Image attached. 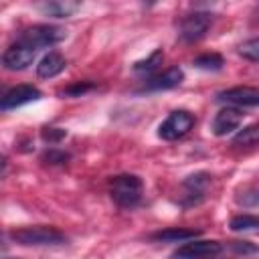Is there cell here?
Here are the masks:
<instances>
[{
    "instance_id": "obj_1",
    "label": "cell",
    "mask_w": 259,
    "mask_h": 259,
    "mask_svg": "<svg viewBox=\"0 0 259 259\" xmlns=\"http://www.w3.org/2000/svg\"><path fill=\"white\" fill-rule=\"evenodd\" d=\"M144 194V182L136 174H117L109 180V196L121 208H134Z\"/></svg>"
},
{
    "instance_id": "obj_2",
    "label": "cell",
    "mask_w": 259,
    "mask_h": 259,
    "mask_svg": "<svg viewBox=\"0 0 259 259\" xmlns=\"http://www.w3.org/2000/svg\"><path fill=\"white\" fill-rule=\"evenodd\" d=\"M10 237L14 243L24 245V247H42V245H61L67 241V237L55 229V227H47V225H34V227H22V229H14L10 231Z\"/></svg>"
},
{
    "instance_id": "obj_3",
    "label": "cell",
    "mask_w": 259,
    "mask_h": 259,
    "mask_svg": "<svg viewBox=\"0 0 259 259\" xmlns=\"http://www.w3.org/2000/svg\"><path fill=\"white\" fill-rule=\"evenodd\" d=\"M67 36V32L59 26H51V24H34L26 30L20 32L18 40L32 47V49H40V47H51L61 42Z\"/></svg>"
},
{
    "instance_id": "obj_4",
    "label": "cell",
    "mask_w": 259,
    "mask_h": 259,
    "mask_svg": "<svg viewBox=\"0 0 259 259\" xmlns=\"http://www.w3.org/2000/svg\"><path fill=\"white\" fill-rule=\"evenodd\" d=\"M194 125V115L184 111V109H178V111H172L158 127V136L162 140H178L182 136H186Z\"/></svg>"
},
{
    "instance_id": "obj_5",
    "label": "cell",
    "mask_w": 259,
    "mask_h": 259,
    "mask_svg": "<svg viewBox=\"0 0 259 259\" xmlns=\"http://www.w3.org/2000/svg\"><path fill=\"white\" fill-rule=\"evenodd\" d=\"M212 24V16L208 12H192L180 20V38L186 42H194L206 34V30Z\"/></svg>"
},
{
    "instance_id": "obj_6",
    "label": "cell",
    "mask_w": 259,
    "mask_h": 259,
    "mask_svg": "<svg viewBox=\"0 0 259 259\" xmlns=\"http://www.w3.org/2000/svg\"><path fill=\"white\" fill-rule=\"evenodd\" d=\"M223 245L219 241H186L178 247L172 259H214L221 253Z\"/></svg>"
},
{
    "instance_id": "obj_7",
    "label": "cell",
    "mask_w": 259,
    "mask_h": 259,
    "mask_svg": "<svg viewBox=\"0 0 259 259\" xmlns=\"http://www.w3.org/2000/svg\"><path fill=\"white\" fill-rule=\"evenodd\" d=\"M34 55H36V49L16 40L14 45H10L4 55H2V65L8 69V71H22L26 69L32 61H34Z\"/></svg>"
},
{
    "instance_id": "obj_8",
    "label": "cell",
    "mask_w": 259,
    "mask_h": 259,
    "mask_svg": "<svg viewBox=\"0 0 259 259\" xmlns=\"http://www.w3.org/2000/svg\"><path fill=\"white\" fill-rule=\"evenodd\" d=\"M36 99H40V91L36 87H32V85H16V87H12V89H8L4 93V97L0 101V107L4 111H8V109H16V107H20L24 103L36 101Z\"/></svg>"
},
{
    "instance_id": "obj_9",
    "label": "cell",
    "mask_w": 259,
    "mask_h": 259,
    "mask_svg": "<svg viewBox=\"0 0 259 259\" xmlns=\"http://www.w3.org/2000/svg\"><path fill=\"white\" fill-rule=\"evenodd\" d=\"M219 99L225 103H233V105L255 107V105H259V87H251V85L231 87L227 91H221Z\"/></svg>"
},
{
    "instance_id": "obj_10",
    "label": "cell",
    "mask_w": 259,
    "mask_h": 259,
    "mask_svg": "<svg viewBox=\"0 0 259 259\" xmlns=\"http://www.w3.org/2000/svg\"><path fill=\"white\" fill-rule=\"evenodd\" d=\"M182 79H184L182 69L170 67V69H166L164 73H156V75L148 77L146 83H144V89H148V91H166V89H174V87H178V85L182 83Z\"/></svg>"
},
{
    "instance_id": "obj_11",
    "label": "cell",
    "mask_w": 259,
    "mask_h": 259,
    "mask_svg": "<svg viewBox=\"0 0 259 259\" xmlns=\"http://www.w3.org/2000/svg\"><path fill=\"white\" fill-rule=\"evenodd\" d=\"M243 121V113L237 107H225L221 109L212 119V134L214 136H227L235 132Z\"/></svg>"
},
{
    "instance_id": "obj_12",
    "label": "cell",
    "mask_w": 259,
    "mask_h": 259,
    "mask_svg": "<svg viewBox=\"0 0 259 259\" xmlns=\"http://www.w3.org/2000/svg\"><path fill=\"white\" fill-rule=\"evenodd\" d=\"M210 184V178L208 174H194V176H188L184 180V204L186 206H192V204H198L202 198H204V192Z\"/></svg>"
},
{
    "instance_id": "obj_13",
    "label": "cell",
    "mask_w": 259,
    "mask_h": 259,
    "mask_svg": "<svg viewBox=\"0 0 259 259\" xmlns=\"http://www.w3.org/2000/svg\"><path fill=\"white\" fill-rule=\"evenodd\" d=\"M65 67H67L65 57H63L61 53H57V51H51V53H47V55L40 59V63L36 65V75H38L40 79H51V77H57L59 73H63Z\"/></svg>"
},
{
    "instance_id": "obj_14",
    "label": "cell",
    "mask_w": 259,
    "mask_h": 259,
    "mask_svg": "<svg viewBox=\"0 0 259 259\" xmlns=\"http://www.w3.org/2000/svg\"><path fill=\"white\" fill-rule=\"evenodd\" d=\"M196 237H198V231H194V229H178V227L164 229V231H158V233L152 235V239L166 241V243H186V241H192Z\"/></svg>"
},
{
    "instance_id": "obj_15",
    "label": "cell",
    "mask_w": 259,
    "mask_h": 259,
    "mask_svg": "<svg viewBox=\"0 0 259 259\" xmlns=\"http://www.w3.org/2000/svg\"><path fill=\"white\" fill-rule=\"evenodd\" d=\"M81 8L79 2H71V0H59V2H45L40 4V10L49 16H55V18H67L71 16L73 12H77Z\"/></svg>"
},
{
    "instance_id": "obj_16",
    "label": "cell",
    "mask_w": 259,
    "mask_h": 259,
    "mask_svg": "<svg viewBox=\"0 0 259 259\" xmlns=\"http://www.w3.org/2000/svg\"><path fill=\"white\" fill-rule=\"evenodd\" d=\"M257 144H259V123H253V125L239 130L237 136L233 138V146H239V148L257 146Z\"/></svg>"
},
{
    "instance_id": "obj_17",
    "label": "cell",
    "mask_w": 259,
    "mask_h": 259,
    "mask_svg": "<svg viewBox=\"0 0 259 259\" xmlns=\"http://www.w3.org/2000/svg\"><path fill=\"white\" fill-rule=\"evenodd\" d=\"M229 227L237 233H243V231H257L259 229V217L255 214H237L231 219Z\"/></svg>"
},
{
    "instance_id": "obj_18",
    "label": "cell",
    "mask_w": 259,
    "mask_h": 259,
    "mask_svg": "<svg viewBox=\"0 0 259 259\" xmlns=\"http://www.w3.org/2000/svg\"><path fill=\"white\" fill-rule=\"evenodd\" d=\"M223 65H225V61L219 53H204L194 59V67L204 69V71H219Z\"/></svg>"
},
{
    "instance_id": "obj_19",
    "label": "cell",
    "mask_w": 259,
    "mask_h": 259,
    "mask_svg": "<svg viewBox=\"0 0 259 259\" xmlns=\"http://www.w3.org/2000/svg\"><path fill=\"white\" fill-rule=\"evenodd\" d=\"M239 55H241L243 59H247V61L259 63V36L245 40V42L239 47Z\"/></svg>"
},
{
    "instance_id": "obj_20",
    "label": "cell",
    "mask_w": 259,
    "mask_h": 259,
    "mask_svg": "<svg viewBox=\"0 0 259 259\" xmlns=\"http://www.w3.org/2000/svg\"><path fill=\"white\" fill-rule=\"evenodd\" d=\"M162 59H164V55H162V51L158 49V51H154L146 61H138V63L134 65V69H136V71H154L158 65H162Z\"/></svg>"
},
{
    "instance_id": "obj_21",
    "label": "cell",
    "mask_w": 259,
    "mask_h": 259,
    "mask_svg": "<svg viewBox=\"0 0 259 259\" xmlns=\"http://www.w3.org/2000/svg\"><path fill=\"white\" fill-rule=\"evenodd\" d=\"M93 87H95V85H93V83H89V81H79V83H75V85L67 87L63 93H65V95H71V97H79V95H83V93L91 91Z\"/></svg>"
},
{
    "instance_id": "obj_22",
    "label": "cell",
    "mask_w": 259,
    "mask_h": 259,
    "mask_svg": "<svg viewBox=\"0 0 259 259\" xmlns=\"http://www.w3.org/2000/svg\"><path fill=\"white\" fill-rule=\"evenodd\" d=\"M65 136H67V132L61 130V127H45V130H42V140L49 142V144H57V142H61Z\"/></svg>"
},
{
    "instance_id": "obj_23",
    "label": "cell",
    "mask_w": 259,
    "mask_h": 259,
    "mask_svg": "<svg viewBox=\"0 0 259 259\" xmlns=\"http://www.w3.org/2000/svg\"><path fill=\"white\" fill-rule=\"evenodd\" d=\"M42 160H45V162H49V164H63V162H67V160H69V154L59 152V150H49V152L42 156Z\"/></svg>"
},
{
    "instance_id": "obj_24",
    "label": "cell",
    "mask_w": 259,
    "mask_h": 259,
    "mask_svg": "<svg viewBox=\"0 0 259 259\" xmlns=\"http://www.w3.org/2000/svg\"><path fill=\"white\" fill-rule=\"evenodd\" d=\"M231 247H233L237 253H255V251H257V247L249 245L247 241H233Z\"/></svg>"
},
{
    "instance_id": "obj_25",
    "label": "cell",
    "mask_w": 259,
    "mask_h": 259,
    "mask_svg": "<svg viewBox=\"0 0 259 259\" xmlns=\"http://www.w3.org/2000/svg\"><path fill=\"white\" fill-rule=\"evenodd\" d=\"M257 14H259V12H257Z\"/></svg>"
}]
</instances>
